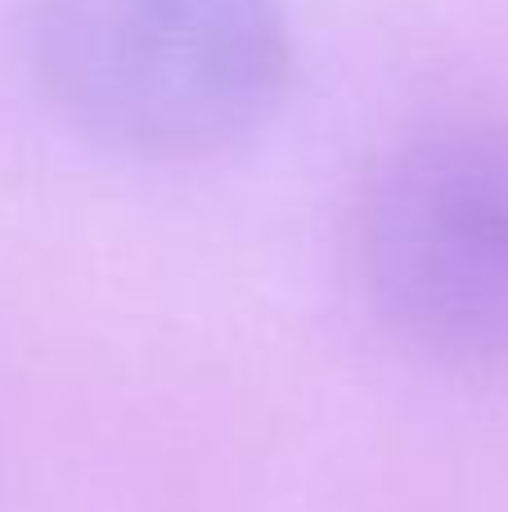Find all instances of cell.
<instances>
[{
  "mask_svg": "<svg viewBox=\"0 0 508 512\" xmlns=\"http://www.w3.org/2000/svg\"><path fill=\"white\" fill-rule=\"evenodd\" d=\"M23 54L72 126L167 162L248 140L293 77L284 0H27Z\"/></svg>",
  "mask_w": 508,
  "mask_h": 512,
  "instance_id": "6da1fadb",
  "label": "cell"
},
{
  "mask_svg": "<svg viewBox=\"0 0 508 512\" xmlns=\"http://www.w3.org/2000/svg\"><path fill=\"white\" fill-rule=\"evenodd\" d=\"M378 315L428 355L508 360V126L446 122L383 158L360 207Z\"/></svg>",
  "mask_w": 508,
  "mask_h": 512,
  "instance_id": "7a4b0ae2",
  "label": "cell"
}]
</instances>
